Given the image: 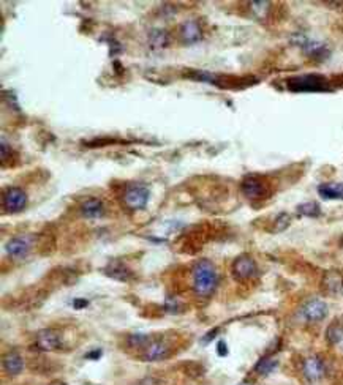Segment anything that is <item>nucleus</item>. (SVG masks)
I'll return each mask as SVG.
<instances>
[{
    "mask_svg": "<svg viewBox=\"0 0 343 385\" xmlns=\"http://www.w3.org/2000/svg\"><path fill=\"white\" fill-rule=\"evenodd\" d=\"M218 286V273L215 265L207 261L201 259L195 264L191 270V288L195 294L199 297H211Z\"/></svg>",
    "mask_w": 343,
    "mask_h": 385,
    "instance_id": "1",
    "label": "nucleus"
},
{
    "mask_svg": "<svg viewBox=\"0 0 343 385\" xmlns=\"http://www.w3.org/2000/svg\"><path fill=\"white\" fill-rule=\"evenodd\" d=\"M287 87L291 92H327L331 90L329 81L323 74H302L287 79Z\"/></svg>",
    "mask_w": 343,
    "mask_h": 385,
    "instance_id": "2",
    "label": "nucleus"
},
{
    "mask_svg": "<svg viewBox=\"0 0 343 385\" xmlns=\"http://www.w3.org/2000/svg\"><path fill=\"white\" fill-rule=\"evenodd\" d=\"M124 204L132 210H141L147 205L149 201V190L141 183H130L122 194Z\"/></svg>",
    "mask_w": 343,
    "mask_h": 385,
    "instance_id": "3",
    "label": "nucleus"
},
{
    "mask_svg": "<svg viewBox=\"0 0 343 385\" xmlns=\"http://www.w3.org/2000/svg\"><path fill=\"white\" fill-rule=\"evenodd\" d=\"M28 202V197L26 191L19 187H10L3 191L2 194V207L8 213H18L23 212Z\"/></svg>",
    "mask_w": 343,
    "mask_h": 385,
    "instance_id": "4",
    "label": "nucleus"
},
{
    "mask_svg": "<svg viewBox=\"0 0 343 385\" xmlns=\"http://www.w3.org/2000/svg\"><path fill=\"white\" fill-rule=\"evenodd\" d=\"M240 191H242V194H244L245 197L253 199V201H256V199L267 197L269 192H270L267 183L264 182L263 179H260V177H256V175L245 177V179L240 182Z\"/></svg>",
    "mask_w": 343,
    "mask_h": 385,
    "instance_id": "5",
    "label": "nucleus"
},
{
    "mask_svg": "<svg viewBox=\"0 0 343 385\" xmlns=\"http://www.w3.org/2000/svg\"><path fill=\"white\" fill-rule=\"evenodd\" d=\"M231 270H233V276L237 281H247L258 273V267H256L255 259L248 254L239 256V258L233 262Z\"/></svg>",
    "mask_w": 343,
    "mask_h": 385,
    "instance_id": "6",
    "label": "nucleus"
},
{
    "mask_svg": "<svg viewBox=\"0 0 343 385\" xmlns=\"http://www.w3.org/2000/svg\"><path fill=\"white\" fill-rule=\"evenodd\" d=\"M35 343L40 351L51 352L62 346V335L55 329H43L35 337Z\"/></svg>",
    "mask_w": 343,
    "mask_h": 385,
    "instance_id": "7",
    "label": "nucleus"
},
{
    "mask_svg": "<svg viewBox=\"0 0 343 385\" xmlns=\"http://www.w3.org/2000/svg\"><path fill=\"white\" fill-rule=\"evenodd\" d=\"M32 248V239L27 237V235H23V237H13L11 240L6 241L5 249L6 254L10 256L13 259H23L28 254Z\"/></svg>",
    "mask_w": 343,
    "mask_h": 385,
    "instance_id": "8",
    "label": "nucleus"
},
{
    "mask_svg": "<svg viewBox=\"0 0 343 385\" xmlns=\"http://www.w3.org/2000/svg\"><path fill=\"white\" fill-rule=\"evenodd\" d=\"M171 347L165 339H152L144 349V355L142 359L146 361H160L169 357Z\"/></svg>",
    "mask_w": 343,
    "mask_h": 385,
    "instance_id": "9",
    "label": "nucleus"
},
{
    "mask_svg": "<svg viewBox=\"0 0 343 385\" xmlns=\"http://www.w3.org/2000/svg\"><path fill=\"white\" fill-rule=\"evenodd\" d=\"M179 37H181L182 43H185V45H195V43L203 40L204 33L198 21L190 19V21H185V23L179 27Z\"/></svg>",
    "mask_w": 343,
    "mask_h": 385,
    "instance_id": "10",
    "label": "nucleus"
},
{
    "mask_svg": "<svg viewBox=\"0 0 343 385\" xmlns=\"http://www.w3.org/2000/svg\"><path fill=\"white\" fill-rule=\"evenodd\" d=\"M301 314L309 322H319V320H323L327 316V305L323 300L313 298V300H309L302 306Z\"/></svg>",
    "mask_w": 343,
    "mask_h": 385,
    "instance_id": "11",
    "label": "nucleus"
},
{
    "mask_svg": "<svg viewBox=\"0 0 343 385\" xmlns=\"http://www.w3.org/2000/svg\"><path fill=\"white\" fill-rule=\"evenodd\" d=\"M103 272L106 276H109L116 281H122V283H128L133 278L132 268L128 267L125 262L119 261V259H112L111 262H108V265L103 268Z\"/></svg>",
    "mask_w": 343,
    "mask_h": 385,
    "instance_id": "12",
    "label": "nucleus"
},
{
    "mask_svg": "<svg viewBox=\"0 0 343 385\" xmlns=\"http://www.w3.org/2000/svg\"><path fill=\"white\" fill-rule=\"evenodd\" d=\"M304 376L307 381L315 382L324 376V363L318 357H310L304 361Z\"/></svg>",
    "mask_w": 343,
    "mask_h": 385,
    "instance_id": "13",
    "label": "nucleus"
},
{
    "mask_svg": "<svg viewBox=\"0 0 343 385\" xmlns=\"http://www.w3.org/2000/svg\"><path fill=\"white\" fill-rule=\"evenodd\" d=\"M81 215L84 218L89 219H95V218H102L105 215V205L103 202L97 197H89L81 204Z\"/></svg>",
    "mask_w": 343,
    "mask_h": 385,
    "instance_id": "14",
    "label": "nucleus"
},
{
    "mask_svg": "<svg viewBox=\"0 0 343 385\" xmlns=\"http://www.w3.org/2000/svg\"><path fill=\"white\" fill-rule=\"evenodd\" d=\"M343 288V276L340 272H337V270H329L324 278H323V289L327 292V294H337V292H340Z\"/></svg>",
    "mask_w": 343,
    "mask_h": 385,
    "instance_id": "15",
    "label": "nucleus"
},
{
    "mask_svg": "<svg viewBox=\"0 0 343 385\" xmlns=\"http://www.w3.org/2000/svg\"><path fill=\"white\" fill-rule=\"evenodd\" d=\"M3 368L10 376H18L24 369V359L18 352H10L3 357Z\"/></svg>",
    "mask_w": 343,
    "mask_h": 385,
    "instance_id": "16",
    "label": "nucleus"
},
{
    "mask_svg": "<svg viewBox=\"0 0 343 385\" xmlns=\"http://www.w3.org/2000/svg\"><path fill=\"white\" fill-rule=\"evenodd\" d=\"M318 192L323 199H343V183H323Z\"/></svg>",
    "mask_w": 343,
    "mask_h": 385,
    "instance_id": "17",
    "label": "nucleus"
},
{
    "mask_svg": "<svg viewBox=\"0 0 343 385\" xmlns=\"http://www.w3.org/2000/svg\"><path fill=\"white\" fill-rule=\"evenodd\" d=\"M326 339H327V343L332 344V346L342 343V339H343V327L337 322V320L332 322L326 329Z\"/></svg>",
    "mask_w": 343,
    "mask_h": 385,
    "instance_id": "18",
    "label": "nucleus"
},
{
    "mask_svg": "<svg viewBox=\"0 0 343 385\" xmlns=\"http://www.w3.org/2000/svg\"><path fill=\"white\" fill-rule=\"evenodd\" d=\"M149 43L154 49H163L169 45V35L165 30H152L149 35Z\"/></svg>",
    "mask_w": 343,
    "mask_h": 385,
    "instance_id": "19",
    "label": "nucleus"
},
{
    "mask_svg": "<svg viewBox=\"0 0 343 385\" xmlns=\"http://www.w3.org/2000/svg\"><path fill=\"white\" fill-rule=\"evenodd\" d=\"M278 365V361L272 357H263L258 363H256V366H255V371L258 373L260 376H267L274 371V369L277 368Z\"/></svg>",
    "mask_w": 343,
    "mask_h": 385,
    "instance_id": "20",
    "label": "nucleus"
},
{
    "mask_svg": "<svg viewBox=\"0 0 343 385\" xmlns=\"http://www.w3.org/2000/svg\"><path fill=\"white\" fill-rule=\"evenodd\" d=\"M297 215L317 218V217L321 215V207L317 202H304L301 205H297Z\"/></svg>",
    "mask_w": 343,
    "mask_h": 385,
    "instance_id": "21",
    "label": "nucleus"
},
{
    "mask_svg": "<svg viewBox=\"0 0 343 385\" xmlns=\"http://www.w3.org/2000/svg\"><path fill=\"white\" fill-rule=\"evenodd\" d=\"M151 338L147 337V335H142V333H133L128 337L127 343L130 347H136V349H146L147 344L151 343Z\"/></svg>",
    "mask_w": 343,
    "mask_h": 385,
    "instance_id": "22",
    "label": "nucleus"
},
{
    "mask_svg": "<svg viewBox=\"0 0 343 385\" xmlns=\"http://www.w3.org/2000/svg\"><path fill=\"white\" fill-rule=\"evenodd\" d=\"M290 224H291V217H290V213H287V212H283V213H280V215H278L277 218H275V221H274V227H272V232H283V231H287L288 227H290Z\"/></svg>",
    "mask_w": 343,
    "mask_h": 385,
    "instance_id": "23",
    "label": "nucleus"
},
{
    "mask_svg": "<svg viewBox=\"0 0 343 385\" xmlns=\"http://www.w3.org/2000/svg\"><path fill=\"white\" fill-rule=\"evenodd\" d=\"M184 371L190 377H201L204 374V368L201 363H198V361H188L184 365Z\"/></svg>",
    "mask_w": 343,
    "mask_h": 385,
    "instance_id": "24",
    "label": "nucleus"
},
{
    "mask_svg": "<svg viewBox=\"0 0 343 385\" xmlns=\"http://www.w3.org/2000/svg\"><path fill=\"white\" fill-rule=\"evenodd\" d=\"M13 156H16V155L13 153L11 147L6 144L5 141H2V166H3V168L13 166V163H11V160H14Z\"/></svg>",
    "mask_w": 343,
    "mask_h": 385,
    "instance_id": "25",
    "label": "nucleus"
},
{
    "mask_svg": "<svg viewBox=\"0 0 343 385\" xmlns=\"http://www.w3.org/2000/svg\"><path fill=\"white\" fill-rule=\"evenodd\" d=\"M165 310L168 313H174V314H177V313L184 311V306L176 300V297H168L166 303H165Z\"/></svg>",
    "mask_w": 343,
    "mask_h": 385,
    "instance_id": "26",
    "label": "nucleus"
},
{
    "mask_svg": "<svg viewBox=\"0 0 343 385\" xmlns=\"http://www.w3.org/2000/svg\"><path fill=\"white\" fill-rule=\"evenodd\" d=\"M217 354L220 355V357H225V355H228V347H226L225 341H220V343L217 344Z\"/></svg>",
    "mask_w": 343,
    "mask_h": 385,
    "instance_id": "27",
    "label": "nucleus"
},
{
    "mask_svg": "<svg viewBox=\"0 0 343 385\" xmlns=\"http://www.w3.org/2000/svg\"><path fill=\"white\" fill-rule=\"evenodd\" d=\"M89 305L87 300H84V298H76V300L73 302V306H75V310H82L85 308V306Z\"/></svg>",
    "mask_w": 343,
    "mask_h": 385,
    "instance_id": "28",
    "label": "nucleus"
},
{
    "mask_svg": "<svg viewBox=\"0 0 343 385\" xmlns=\"http://www.w3.org/2000/svg\"><path fill=\"white\" fill-rule=\"evenodd\" d=\"M218 332V329H213L212 332H209L206 335V337L203 338V343H209V341H212L213 338H215V333Z\"/></svg>",
    "mask_w": 343,
    "mask_h": 385,
    "instance_id": "29",
    "label": "nucleus"
},
{
    "mask_svg": "<svg viewBox=\"0 0 343 385\" xmlns=\"http://www.w3.org/2000/svg\"><path fill=\"white\" fill-rule=\"evenodd\" d=\"M100 357H102V351H92V352H89L87 355H85V359H94V360H97Z\"/></svg>",
    "mask_w": 343,
    "mask_h": 385,
    "instance_id": "30",
    "label": "nucleus"
},
{
    "mask_svg": "<svg viewBox=\"0 0 343 385\" xmlns=\"http://www.w3.org/2000/svg\"><path fill=\"white\" fill-rule=\"evenodd\" d=\"M324 5L331 6V8H343V2H324Z\"/></svg>",
    "mask_w": 343,
    "mask_h": 385,
    "instance_id": "31",
    "label": "nucleus"
},
{
    "mask_svg": "<svg viewBox=\"0 0 343 385\" xmlns=\"http://www.w3.org/2000/svg\"><path fill=\"white\" fill-rule=\"evenodd\" d=\"M49 385H67V384L63 382V381H53V382L49 384Z\"/></svg>",
    "mask_w": 343,
    "mask_h": 385,
    "instance_id": "32",
    "label": "nucleus"
},
{
    "mask_svg": "<svg viewBox=\"0 0 343 385\" xmlns=\"http://www.w3.org/2000/svg\"><path fill=\"white\" fill-rule=\"evenodd\" d=\"M239 385H252V384H248V382H240Z\"/></svg>",
    "mask_w": 343,
    "mask_h": 385,
    "instance_id": "33",
    "label": "nucleus"
},
{
    "mask_svg": "<svg viewBox=\"0 0 343 385\" xmlns=\"http://www.w3.org/2000/svg\"><path fill=\"white\" fill-rule=\"evenodd\" d=\"M342 246H343V239H342Z\"/></svg>",
    "mask_w": 343,
    "mask_h": 385,
    "instance_id": "34",
    "label": "nucleus"
}]
</instances>
